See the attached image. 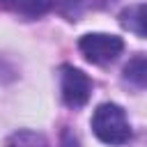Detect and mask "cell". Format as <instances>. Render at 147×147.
<instances>
[{
  "instance_id": "cell-5",
  "label": "cell",
  "mask_w": 147,
  "mask_h": 147,
  "mask_svg": "<svg viewBox=\"0 0 147 147\" xmlns=\"http://www.w3.org/2000/svg\"><path fill=\"white\" fill-rule=\"evenodd\" d=\"M115 2H117V0H62V2H60V11H62V16L69 18V21H80L85 14L110 9Z\"/></svg>"
},
{
  "instance_id": "cell-7",
  "label": "cell",
  "mask_w": 147,
  "mask_h": 147,
  "mask_svg": "<svg viewBox=\"0 0 147 147\" xmlns=\"http://www.w3.org/2000/svg\"><path fill=\"white\" fill-rule=\"evenodd\" d=\"M124 80L136 85V87H145L147 90V55L145 53H138L133 55L126 64H124V71H122Z\"/></svg>"
},
{
  "instance_id": "cell-1",
  "label": "cell",
  "mask_w": 147,
  "mask_h": 147,
  "mask_svg": "<svg viewBox=\"0 0 147 147\" xmlns=\"http://www.w3.org/2000/svg\"><path fill=\"white\" fill-rule=\"evenodd\" d=\"M92 131L94 136L106 145H124L131 140V124L126 119V113L117 103H101L96 106L92 115Z\"/></svg>"
},
{
  "instance_id": "cell-6",
  "label": "cell",
  "mask_w": 147,
  "mask_h": 147,
  "mask_svg": "<svg viewBox=\"0 0 147 147\" xmlns=\"http://www.w3.org/2000/svg\"><path fill=\"white\" fill-rule=\"evenodd\" d=\"M119 25L138 37H147V2L126 7L119 14Z\"/></svg>"
},
{
  "instance_id": "cell-2",
  "label": "cell",
  "mask_w": 147,
  "mask_h": 147,
  "mask_svg": "<svg viewBox=\"0 0 147 147\" xmlns=\"http://www.w3.org/2000/svg\"><path fill=\"white\" fill-rule=\"evenodd\" d=\"M78 48L92 64H108L117 60L124 51V41L117 34H103V32H90L78 39Z\"/></svg>"
},
{
  "instance_id": "cell-8",
  "label": "cell",
  "mask_w": 147,
  "mask_h": 147,
  "mask_svg": "<svg viewBox=\"0 0 147 147\" xmlns=\"http://www.w3.org/2000/svg\"><path fill=\"white\" fill-rule=\"evenodd\" d=\"M5 147H51V145L44 133L32 131V129H18L7 138Z\"/></svg>"
},
{
  "instance_id": "cell-9",
  "label": "cell",
  "mask_w": 147,
  "mask_h": 147,
  "mask_svg": "<svg viewBox=\"0 0 147 147\" xmlns=\"http://www.w3.org/2000/svg\"><path fill=\"white\" fill-rule=\"evenodd\" d=\"M60 147H80V140H78V136L67 126L64 131H62V138H60Z\"/></svg>"
},
{
  "instance_id": "cell-3",
  "label": "cell",
  "mask_w": 147,
  "mask_h": 147,
  "mask_svg": "<svg viewBox=\"0 0 147 147\" xmlns=\"http://www.w3.org/2000/svg\"><path fill=\"white\" fill-rule=\"evenodd\" d=\"M60 90H62V101L69 108H83L90 96H92V80L87 78V74H83L80 69L64 64L62 74H60Z\"/></svg>"
},
{
  "instance_id": "cell-4",
  "label": "cell",
  "mask_w": 147,
  "mask_h": 147,
  "mask_svg": "<svg viewBox=\"0 0 147 147\" xmlns=\"http://www.w3.org/2000/svg\"><path fill=\"white\" fill-rule=\"evenodd\" d=\"M57 0H0V7L21 16V18H39L55 7Z\"/></svg>"
}]
</instances>
